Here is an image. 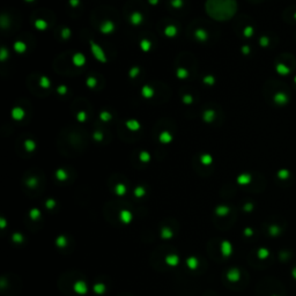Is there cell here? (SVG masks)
I'll return each mask as SVG.
<instances>
[{"instance_id": "d6986e66", "label": "cell", "mask_w": 296, "mask_h": 296, "mask_svg": "<svg viewBox=\"0 0 296 296\" xmlns=\"http://www.w3.org/2000/svg\"><path fill=\"white\" fill-rule=\"evenodd\" d=\"M101 118H102V119H109V118H110V117H109V115H108V113H101Z\"/></svg>"}, {"instance_id": "ba28073f", "label": "cell", "mask_w": 296, "mask_h": 296, "mask_svg": "<svg viewBox=\"0 0 296 296\" xmlns=\"http://www.w3.org/2000/svg\"><path fill=\"white\" fill-rule=\"evenodd\" d=\"M196 36H197L198 38H200L201 41H205V39L207 38V33H206L205 30H201V29H199V30H197Z\"/></svg>"}, {"instance_id": "e0dca14e", "label": "cell", "mask_w": 296, "mask_h": 296, "mask_svg": "<svg viewBox=\"0 0 296 296\" xmlns=\"http://www.w3.org/2000/svg\"><path fill=\"white\" fill-rule=\"evenodd\" d=\"M85 119H86V113L81 112L80 115H79V120H85Z\"/></svg>"}, {"instance_id": "ffe728a7", "label": "cell", "mask_w": 296, "mask_h": 296, "mask_svg": "<svg viewBox=\"0 0 296 296\" xmlns=\"http://www.w3.org/2000/svg\"><path fill=\"white\" fill-rule=\"evenodd\" d=\"M72 6H78V0H71Z\"/></svg>"}, {"instance_id": "8992f818", "label": "cell", "mask_w": 296, "mask_h": 296, "mask_svg": "<svg viewBox=\"0 0 296 296\" xmlns=\"http://www.w3.org/2000/svg\"><path fill=\"white\" fill-rule=\"evenodd\" d=\"M141 14H139V13H134L133 15H132V18H131V20H132V22H133V25H140V22H141Z\"/></svg>"}, {"instance_id": "2e32d148", "label": "cell", "mask_w": 296, "mask_h": 296, "mask_svg": "<svg viewBox=\"0 0 296 296\" xmlns=\"http://www.w3.org/2000/svg\"><path fill=\"white\" fill-rule=\"evenodd\" d=\"M173 5H174V7H181L182 6V1L181 0H174L173 1Z\"/></svg>"}, {"instance_id": "4fadbf2b", "label": "cell", "mask_w": 296, "mask_h": 296, "mask_svg": "<svg viewBox=\"0 0 296 296\" xmlns=\"http://www.w3.org/2000/svg\"><path fill=\"white\" fill-rule=\"evenodd\" d=\"M149 45H150V43L147 42V41H142V43H141V46L144 48L145 51H148V50H149Z\"/></svg>"}, {"instance_id": "5bb4252c", "label": "cell", "mask_w": 296, "mask_h": 296, "mask_svg": "<svg viewBox=\"0 0 296 296\" xmlns=\"http://www.w3.org/2000/svg\"><path fill=\"white\" fill-rule=\"evenodd\" d=\"M42 81H43V87H45V88H48L49 87V85H50V82H49V80H48V78H42Z\"/></svg>"}, {"instance_id": "9c48e42d", "label": "cell", "mask_w": 296, "mask_h": 296, "mask_svg": "<svg viewBox=\"0 0 296 296\" xmlns=\"http://www.w3.org/2000/svg\"><path fill=\"white\" fill-rule=\"evenodd\" d=\"M126 125H127V127L131 129V130H138L140 127V125L138 124L137 122H134V120H131V122H127L126 123Z\"/></svg>"}, {"instance_id": "52a82bcc", "label": "cell", "mask_w": 296, "mask_h": 296, "mask_svg": "<svg viewBox=\"0 0 296 296\" xmlns=\"http://www.w3.org/2000/svg\"><path fill=\"white\" fill-rule=\"evenodd\" d=\"M204 119L206 120V122H210V120H213L214 119V112L213 111H206V112L204 113Z\"/></svg>"}, {"instance_id": "277c9868", "label": "cell", "mask_w": 296, "mask_h": 296, "mask_svg": "<svg viewBox=\"0 0 296 296\" xmlns=\"http://www.w3.org/2000/svg\"><path fill=\"white\" fill-rule=\"evenodd\" d=\"M113 29V23L112 22H106L104 23L103 26L101 27V30L104 33V34H109V33H111Z\"/></svg>"}, {"instance_id": "8fae6325", "label": "cell", "mask_w": 296, "mask_h": 296, "mask_svg": "<svg viewBox=\"0 0 296 296\" xmlns=\"http://www.w3.org/2000/svg\"><path fill=\"white\" fill-rule=\"evenodd\" d=\"M15 50H16L18 52H25L26 45L22 43V42H18V43L15 44Z\"/></svg>"}, {"instance_id": "6da1fadb", "label": "cell", "mask_w": 296, "mask_h": 296, "mask_svg": "<svg viewBox=\"0 0 296 296\" xmlns=\"http://www.w3.org/2000/svg\"><path fill=\"white\" fill-rule=\"evenodd\" d=\"M85 57L82 56V54H80V53H77L74 57H73V62L77 65V66H81V65H83L85 64Z\"/></svg>"}, {"instance_id": "7c38bea8", "label": "cell", "mask_w": 296, "mask_h": 296, "mask_svg": "<svg viewBox=\"0 0 296 296\" xmlns=\"http://www.w3.org/2000/svg\"><path fill=\"white\" fill-rule=\"evenodd\" d=\"M176 33H177V30L175 29L174 27H168V28H166V35L174 36L176 35Z\"/></svg>"}, {"instance_id": "5b68a950", "label": "cell", "mask_w": 296, "mask_h": 296, "mask_svg": "<svg viewBox=\"0 0 296 296\" xmlns=\"http://www.w3.org/2000/svg\"><path fill=\"white\" fill-rule=\"evenodd\" d=\"M93 49H94V53L96 54V57L100 59V61H105V58L103 57V52L96 45H93Z\"/></svg>"}, {"instance_id": "30bf717a", "label": "cell", "mask_w": 296, "mask_h": 296, "mask_svg": "<svg viewBox=\"0 0 296 296\" xmlns=\"http://www.w3.org/2000/svg\"><path fill=\"white\" fill-rule=\"evenodd\" d=\"M142 94L146 96L147 98H149V97H152V96H153V89H152L150 87H145L144 89H142Z\"/></svg>"}, {"instance_id": "ac0fdd59", "label": "cell", "mask_w": 296, "mask_h": 296, "mask_svg": "<svg viewBox=\"0 0 296 296\" xmlns=\"http://www.w3.org/2000/svg\"><path fill=\"white\" fill-rule=\"evenodd\" d=\"M204 81H205V82H209V83H213V82H214V79H213V78H210V77H209V78L204 79Z\"/></svg>"}, {"instance_id": "3957f363", "label": "cell", "mask_w": 296, "mask_h": 296, "mask_svg": "<svg viewBox=\"0 0 296 296\" xmlns=\"http://www.w3.org/2000/svg\"><path fill=\"white\" fill-rule=\"evenodd\" d=\"M173 139V137H171V134L169 133V132H163L161 135H160V140L163 142V144H169L170 141Z\"/></svg>"}, {"instance_id": "7a4b0ae2", "label": "cell", "mask_w": 296, "mask_h": 296, "mask_svg": "<svg viewBox=\"0 0 296 296\" xmlns=\"http://www.w3.org/2000/svg\"><path fill=\"white\" fill-rule=\"evenodd\" d=\"M12 115H13V118L14 119H22L23 118V116H25V113H23V111H22V109H20V108H16V109H14L13 110V112H12Z\"/></svg>"}, {"instance_id": "9a60e30c", "label": "cell", "mask_w": 296, "mask_h": 296, "mask_svg": "<svg viewBox=\"0 0 296 296\" xmlns=\"http://www.w3.org/2000/svg\"><path fill=\"white\" fill-rule=\"evenodd\" d=\"M26 147L28 148H35V144L33 141H26Z\"/></svg>"}]
</instances>
